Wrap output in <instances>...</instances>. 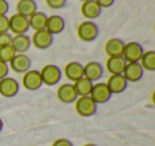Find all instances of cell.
<instances>
[{
    "instance_id": "obj_1",
    "label": "cell",
    "mask_w": 155,
    "mask_h": 146,
    "mask_svg": "<svg viewBox=\"0 0 155 146\" xmlns=\"http://www.w3.org/2000/svg\"><path fill=\"white\" fill-rule=\"evenodd\" d=\"M75 112L82 117H89L96 114L98 105L89 96H80L74 101Z\"/></svg>"
},
{
    "instance_id": "obj_2",
    "label": "cell",
    "mask_w": 155,
    "mask_h": 146,
    "mask_svg": "<svg viewBox=\"0 0 155 146\" xmlns=\"http://www.w3.org/2000/svg\"><path fill=\"white\" fill-rule=\"evenodd\" d=\"M41 77L43 84L48 86H53L60 82L62 79V71L58 65L54 64H47L41 69L39 71Z\"/></svg>"
},
{
    "instance_id": "obj_3",
    "label": "cell",
    "mask_w": 155,
    "mask_h": 146,
    "mask_svg": "<svg viewBox=\"0 0 155 146\" xmlns=\"http://www.w3.org/2000/svg\"><path fill=\"white\" fill-rule=\"evenodd\" d=\"M77 34L81 41L93 42L99 35V28L93 20H85L79 25L77 29Z\"/></svg>"
},
{
    "instance_id": "obj_4",
    "label": "cell",
    "mask_w": 155,
    "mask_h": 146,
    "mask_svg": "<svg viewBox=\"0 0 155 146\" xmlns=\"http://www.w3.org/2000/svg\"><path fill=\"white\" fill-rule=\"evenodd\" d=\"M89 97L95 101L97 105L107 103L112 97V93L110 92L107 85L104 82H95L89 93Z\"/></svg>"
},
{
    "instance_id": "obj_5",
    "label": "cell",
    "mask_w": 155,
    "mask_h": 146,
    "mask_svg": "<svg viewBox=\"0 0 155 146\" xmlns=\"http://www.w3.org/2000/svg\"><path fill=\"white\" fill-rule=\"evenodd\" d=\"M29 29L30 27L28 17L18 13L13 14L11 17H9V31H11L14 35L27 34Z\"/></svg>"
},
{
    "instance_id": "obj_6",
    "label": "cell",
    "mask_w": 155,
    "mask_h": 146,
    "mask_svg": "<svg viewBox=\"0 0 155 146\" xmlns=\"http://www.w3.org/2000/svg\"><path fill=\"white\" fill-rule=\"evenodd\" d=\"M143 48L137 42H130L124 44L122 51V58L127 63L132 62H139L142 54H143Z\"/></svg>"
},
{
    "instance_id": "obj_7",
    "label": "cell",
    "mask_w": 155,
    "mask_h": 146,
    "mask_svg": "<svg viewBox=\"0 0 155 146\" xmlns=\"http://www.w3.org/2000/svg\"><path fill=\"white\" fill-rule=\"evenodd\" d=\"M31 44L37 49H47L53 44V35L48 32L46 29L34 31L31 37Z\"/></svg>"
},
{
    "instance_id": "obj_8",
    "label": "cell",
    "mask_w": 155,
    "mask_h": 146,
    "mask_svg": "<svg viewBox=\"0 0 155 146\" xmlns=\"http://www.w3.org/2000/svg\"><path fill=\"white\" fill-rule=\"evenodd\" d=\"M104 69L101 63L97 61H89L83 65V77L88 79L93 83L100 80L103 76Z\"/></svg>"
},
{
    "instance_id": "obj_9",
    "label": "cell",
    "mask_w": 155,
    "mask_h": 146,
    "mask_svg": "<svg viewBox=\"0 0 155 146\" xmlns=\"http://www.w3.org/2000/svg\"><path fill=\"white\" fill-rule=\"evenodd\" d=\"M21 82L24 88L28 91H36L43 85L41 74L36 69H29L26 71L22 76Z\"/></svg>"
},
{
    "instance_id": "obj_10",
    "label": "cell",
    "mask_w": 155,
    "mask_h": 146,
    "mask_svg": "<svg viewBox=\"0 0 155 146\" xmlns=\"http://www.w3.org/2000/svg\"><path fill=\"white\" fill-rule=\"evenodd\" d=\"M19 92V83L12 77H5L0 80V95L5 98H12Z\"/></svg>"
},
{
    "instance_id": "obj_11",
    "label": "cell",
    "mask_w": 155,
    "mask_h": 146,
    "mask_svg": "<svg viewBox=\"0 0 155 146\" xmlns=\"http://www.w3.org/2000/svg\"><path fill=\"white\" fill-rule=\"evenodd\" d=\"M9 67L17 74H25L31 67V59L26 54H16L10 61Z\"/></svg>"
},
{
    "instance_id": "obj_12",
    "label": "cell",
    "mask_w": 155,
    "mask_h": 146,
    "mask_svg": "<svg viewBox=\"0 0 155 146\" xmlns=\"http://www.w3.org/2000/svg\"><path fill=\"white\" fill-rule=\"evenodd\" d=\"M143 69L140 66L139 62L127 63L121 75L124 77L127 82H137L143 76Z\"/></svg>"
},
{
    "instance_id": "obj_13",
    "label": "cell",
    "mask_w": 155,
    "mask_h": 146,
    "mask_svg": "<svg viewBox=\"0 0 155 146\" xmlns=\"http://www.w3.org/2000/svg\"><path fill=\"white\" fill-rule=\"evenodd\" d=\"M56 97L63 103H72L77 100L78 95L72 83H63L56 90Z\"/></svg>"
},
{
    "instance_id": "obj_14",
    "label": "cell",
    "mask_w": 155,
    "mask_h": 146,
    "mask_svg": "<svg viewBox=\"0 0 155 146\" xmlns=\"http://www.w3.org/2000/svg\"><path fill=\"white\" fill-rule=\"evenodd\" d=\"M105 83L113 95L120 94V93L124 92L129 82L124 79V77L122 75H110Z\"/></svg>"
},
{
    "instance_id": "obj_15",
    "label": "cell",
    "mask_w": 155,
    "mask_h": 146,
    "mask_svg": "<svg viewBox=\"0 0 155 146\" xmlns=\"http://www.w3.org/2000/svg\"><path fill=\"white\" fill-rule=\"evenodd\" d=\"M63 71H64L65 77L69 81L74 82L83 77V65L80 62L72 61V62H69L65 65Z\"/></svg>"
},
{
    "instance_id": "obj_16",
    "label": "cell",
    "mask_w": 155,
    "mask_h": 146,
    "mask_svg": "<svg viewBox=\"0 0 155 146\" xmlns=\"http://www.w3.org/2000/svg\"><path fill=\"white\" fill-rule=\"evenodd\" d=\"M102 9L98 5L95 0H87L82 2L81 5V13L87 20H93L99 17Z\"/></svg>"
},
{
    "instance_id": "obj_17",
    "label": "cell",
    "mask_w": 155,
    "mask_h": 146,
    "mask_svg": "<svg viewBox=\"0 0 155 146\" xmlns=\"http://www.w3.org/2000/svg\"><path fill=\"white\" fill-rule=\"evenodd\" d=\"M124 42L118 37H112L107 40L104 45V52L108 57H121L122 56Z\"/></svg>"
},
{
    "instance_id": "obj_18",
    "label": "cell",
    "mask_w": 155,
    "mask_h": 146,
    "mask_svg": "<svg viewBox=\"0 0 155 146\" xmlns=\"http://www.w3.org/2000/svg\"><path fill=\"white\" fill-rule=\"evenodd\" d=\"M31 37L27 34H18L12 37L11 46L16 54H26L31 47Z\"/></svg>"
},
{
    "instance_id": "obj_19",
    "label": "cell",
    "mask_w": 155,
    "mask_h": 146,
    "mask_svg": "<svg viewBox=\"0 0 155 146\" xmlns=\"http://www.w3.org/2000/svg\"><path fill=\"white\" fill-rule=\"evenodd\" d=\"M46 30L52 35L60 34L65 29V20L60 15H51L47 17L46 23Z\"/></svg>"
},
{
    "instance_id": "obj_20",
    "label": "cell",
    "mask_w": 155,
    "mask_h": 146,
    "mask_svg": "<svg viewBox=\"0 0 155 146\" xmlns=\"http://www.w3.org/2000/svg\"><path fill=\"white\" fill-rule=\"evenodd\" d=\"M127 64L122 57H108L105 62V68L110 75H121Z\"/></svg>"
},
{
    "instance_id": "obj_21",
    "label": "cell",
    "mask_w": 155,
    "mask_h": 146,
    "mask_svg": "<svg viewBox=\"0 0 155 146\" xmlns=\"http://www.w3.org/2000/svg\"><path fill=\"white\" fill-rule=\"evenodd\" d=\"M16 11L20 15L29 17L37 11V3L35 0H18L16 5Z\"/></svg>"
},
{
    "instance_id": "obj_22",
    "label": "cell",
    "mask_w": 155,
    "mask_h": 146,
    "mask_svg": "<svg viewBox=\"0 0 155 146\" xmlns=\"http://www.w3.org/2000/svg\"><path fill=\"white\" fill-rule=\"evenodd\" d=\"M47 17L48 16L46 15L44 12H41V11L34 12L32 15L28 17L29 27H30L31 29H33L34 31L45 29L46 23H47Z\"/></svg>"
},
{
    "instance_id": "obj_23",
    "label": "cell",
    "mask_w": 155,
    "mask_h": 146,
    "mask_svg": "<svg viewBox=\"0 0 155 146\" xmlns=\"http://www.w3.org/2000/svg\"><path fill=\"white\" fill-rule=\"evenodd\" d=\"M72 84L78 97H80V96H89V93H91L94 83L91 81H89L88 79H86V78L82 77L81 79L74 81Z\"/></svg>"
},
{
    "instance_id": "obj_24",
    "label": "cell",
    "mask_w": 155,
    "mask_h": 146,
    "mask_svg": "<svg viewBox=\"0 0 155 146\" xmlns=\"http://www.w3.org/2000/svg\"><path fill=\"white\" fill-rule=\"evenodd\" d=\"M139 64L143 71H155V51L154 50H147L143 51L139 60Z\"/></svg>"
},
{
    "instance_id": "obj_25",
    "label": "cell",
    "mask_w": 155,
    "mask_h": 146,
    "mask_svg": "<svg viewBox=\"0 0 155 146\" xmlns=\"http://www.w3.org/2000/svg\"><path fill=\"white\" fill-rule=\"evenodd\" d=\"M15 54V50L13 49V47L11 45L0 46V60L2 61V62H5L9 64L10 61L14 58Z\"/></svg>"
},
{
    "instance_id": "obj_26",
    "label": "cell",
    "mask_w": 155,
    "mask_h": 146,
    "mask_svg": "<svg viewBox=\"0 0 155 146\" xmlns=\"http://www.w3.org/2000/svg\"><path fill=\"white\" fill-rule=\"evenodd\" d=\"M46 5L53 10H58L65 7L67 0H45Z\"/></svg>"
},
{
    "instance_id": "obj_27",
    "label": "cell",
    "mask_w": 155,
    "mask_h": 146,
    "mask_svg": "<svg viewBox=\"0 0 155 146\" xmlns=\"http://www.w3.org/2000/svg\"><path fill=\"white\" fill-rule=\"evenodd\" d=\"M10 32L9 31V17L7 15H0V33Z\"/></svg>"
},
{
    "instance_id": "obj_28",
    "label": "cell",
    "mask_w": 155,
    "mask_h": 146,
    "mask_svg": "<svg viewBox=\"0 0 155 146\" xmlns=\"http://www.w3.org/2000/svg\"><path fill=\"white\" fill-rule=\"evenodd\" d=\"M12 35L10 32H5V33H0V46H5V45H11L12 42Z\"/></svg>"
},
{
    "instance_id": "obj_29",
    "label": "cell",
    "mask_w": 155,
    "mask_h": 146,
    "mask_svg": "<svg viewBox=\"0 0 155 146\" xmlns=\"http://www.w3.org/2000/svg\"><path fill=\"white\" fill-rule=\"evenodd\" d=\"M9 71H10V67L9 64L5 62H2V61L0 60V80L3 79V78L8 77L9 75Z\"/></svg>"
},
{
    "instance_id": "obj_30",
    "label": "cell",
    "mask_w": 155,
    "mask_h": 146,
    "mask_svg": "<svg viewBox=\"0 0 155 146\" xmlns=\"http://www.w3.org/2000/svg\"><path fill=\"white\" fill-rule=\"evenodd\" d=\"M51 146H73V144L70 140L65 139V137H60V139H56L52 143Z\"/></svg>"
},
{
    "instance_id": "obj_31",
    "label": "cell",
    "mask_w": 155,
    "mask_h": 146,
    "mask_svg": "<svg viewBox=\"0 0 155 146\" xmlns=\"http://www.w3.org/2000/svg\"><path fill=\"white\" fill-rule=\"evenodd\" d=\"M10 5L7 0H0V15H7Z\"/></svg>"
},
{
    "instance_id": "obj_32",
    "label": "cell",
    "mask_w": 155,
    "mask_h": 146,
    "mask_svg": "<svg viewBox=\"0 0 155 146\" xmlns=\"http://www.w3.org/2000/svg\"><path fill=\"white\" fill-rule=\"evenodd\" d=\"M95 1L98 3V5H99L101 9H103V8L105 9V8L112 7L115 2V0H95Z\"/></svg>"
},
{
    "instance_id": "obj_33",
    "label": "cell",
    "mask_w": 155,
    "mask_h": 146,
    "mask_svg": "<svg viewBox=\"0 0 155 146\" xmlns=\"http://www.w3.org/2000/svg\"><path fill=\"white\" fill-rule=\"evenodd\" d=\"M2 128H3V122H2V120H1V117H0V132H1Z\"/></svg>"
},
{
    "instance_id": "obj_34",
    "label": "cell",
    "mask_w": 155,
    "mask_h": 146,
    "mask_svg": "<svg viewBox=\"0 0 155 146\" xmlns=\"http://www.w3.org/2000/svg\"><path fill=\"white\" fill-rule=\"evenodd\" d=\"M83 146H98V145H96V144H94V143H86Z\"/></svg>"
},
{
    "instance_id": "obj_35",
    "label": "cell",
    "mask_w": 155,
    "mask_h": 146,
    "mask_svg": "<svg viewBox=\"0 0 155 146\" xmlns=\"http://www.w3.org/2000/svg\"><path fill=\"white\" fill-rule=\"evenodd\" d=\"M80 1H82V2H84V1H87V0H80Z\"/></svg>"
}]
</instances>
